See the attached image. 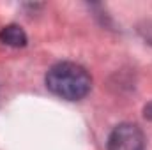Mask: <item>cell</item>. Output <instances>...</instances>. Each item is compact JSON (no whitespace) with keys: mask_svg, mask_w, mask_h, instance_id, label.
I'll use <instances>...</instances> for the list:
<instances>
[{"mask_svg":"<svg viewBox=\"0 0 152 150\" xmlns=\"http://www.w3.org/2000/svg\"><path fill=\"white\" fill-rule=\"evenodd\" d=\"M46 87L66 101H80L92 88V78L85 67L75 62H58L46 73Z\"/></svg>","mask_w":152,"mask_h":150,"instance_id":"cell-1","label":"cell"},{"mask_svg":"<svg viewBox=\"0 0 152 150\" xmlns=\"http://www.w3.org/2000/svg\"><path fill=\"white\" fill-rule=\"evenodd\" d=\"M108 150H145L143 133L134 124H120L108 138Z\"/></svg>","mask_w":152,"mask_h":150,"instance_id":"cell-2","label":"cell"},{"mask_svg":"<svg viewBox=\"0 0 152 150\" xmlns=\"http://www.w3.org/2000/svg\"><path fill=\"white\" fill-rule=\"evenodd\" d=\"M0 42L12 48H20L27 44V34L20 25H7L0 30Z\"/></svg>","mask_w":152,"mask_h":150,"instance_id":"cell-3","label":"cell"}]
</instances>
